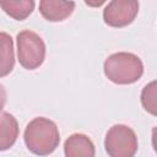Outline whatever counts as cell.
I'll return each mask as SVG.
<instances>
[{
  "label": "cell",
  "mask_w": 157,
  "mask_h": 157,
  "mask_svg": "<svg viewBox=\"0 0 157 157\" xmlns=\"http://www.w3.org/2000/svg\"><path fill=\"white\" fill-rule=\"evenodd\" d=\"M27 148L37 156H48L53 153L60 142V134L56 124L44 117L31 120L23 134Z\"/></svg>",
  "instance_id": "cell-1"
},
{
  "label": "cell",
  "mask_w": 157,
  "mask_h": 157,
  "mask_svg": "<svg viewBox=\"0 0 157 157\" xmlns=\"http://www.w3.org/2000/svg\"><path fill=\"white\" fill-rule=\"evenodd\" d=\"M105 77L117 85H131L139 81L144 74L141 59L128 52L110 54L103 65Z\"/></svg>",
  "instance_id": "cell-2"
},
{
  "label": "cell",
  "mask_w": 157,
  "mask_h": 157,
  "mask_svg": "<svg viewBox=\"0 0 157 157\" xmlns=\"http://www.w3.org/2000/svg\"><path fill=\"white\" fill-rule=\"evenodd\" d=\"M17 58L21 64L27 70L38 69L45 59V43L33 31L25 29L21 31L17 37Z\"/></svg>",
  "instance_id": "cell-3"
},
{
  "label": "cell",
  "mask_w": 157,
  "mask_h": 157,
  "mask_svg": "<svg viewBox=\"0 0 157 157\" xmlns=\"http://www.w3.org/2000/svg\"><path fill=\"white\" fill-rule=\"evenodd\" d=\"M104 147L109 157H134L139 147L137 136L128 125L115 124L105 134Z\"/></svg>",
  "instance_id": "cell-4"
},
{
  "label": "cell",
  "mask_w": 157,
  "mask_h": 157,
  "mask_svg": "<svg viewBox=\"0 0 157 157\" xmlns=\"http://www.w3.org/2000/svg\"><path fill=\"white\" fill-rule=\"evenodd\" d=\"M139 12V2L135 0H112L103 10V20L110 27H125L130 25Z\"/></svg>",
  "instance_id": "cell-5"
},
{
  "label": "cell",
  "mask_w": 157,
  "mask_h": 157,
  "mask_svg": "<svg viewBox=\"0 0 157 157\" xmlns=\"http://www.w3.org/2000/svg\"><path fill=\"white\" fill-rule=\"evenodd\" d=\"M65 157H94L96 148L92 140L85 134H72L64 144Z\"/></svg>",
  "instance_id": "cell-6"
},
{
  "label": "cell",
  "mask_w": 157,
  "mask_h": 157,
  "mask_svg": "<svg viewBox=\"0 0 157 157\" xmlns=\"http://www.w3.org/2000/svg\"><path fill=\"white\" fill-rule=\"evenodd\" d=\"M75 9L74 1L61 0H40L39 12L42 16L50 22H59L67 18Z\"/></svg>",
  "instance_id": "cell-7"
},
{
  "label": "cell",
  "mask_w": 157,
  "mask_h": 157,
  "mask_svg": "<svg viewBox=\"0 0 157 157\" xmlns=\"http://www.w3.org/2000/svg\"><path fill=\"white\" fill-rule=\"evenodd\" d=\"M18 137V123L16 118L4 112L0 114V151L12 147Z\"/></svg>",
  "instance_id": "cell-8"
},
{
  "label": "cell",
  "mask_w": 157,
  "mask_h": 157,
  "mask_svg": "<svg viewBox=\"0 0 157 157\" xmlns=\"http://www.w3.org/2000/svg\"><path fill=\"white\" fill-rule=\"evenodd\" d=\"M15 66L13 39L6 32H0V77L9 75Z\"/></svg>",
  "instance_id": "cell-9"
},
{
  "label": "cell",
  "mask_w": 157,
  "mask_h": 157,
  "mask_svg": "<svg viewBox=\"0 0 157 157\" xmlns=\"http://www.w3.org/2000/svg\"><path fill=\"white\" fill-rule=\"evenodd\" d=\"M34 5L33 0H0V7L17 21L27 18L32 13Z\"/></svg>",
  "instance_id": "cell-10"
},
{
  "label": "cell",
  "mask_w": 157,
  "mask_h": 157,
  "mask_svg": "<svg viewBox=\"0 0 157 157\" xmlns=\"http://www.w3.org/2000/svg\"><path fill=\"white\" fill-rule=\"evenodd\" d=\"M141 104L148 113L156 115V81L144 87L141 92Z\"/></svg>",
  "instance_id": "cell-11"
},
{
  "label": "cell",
  "mask_w": 157,
  "mask_h": 157,
  "mask_svg": "<svg viewBox=\"0 0 157 157\" xmlns=\"http://www.w3.org/2000/svg\"><path fill=\"white\" fill-rule=\"evenodd\" d=\"M6 99H7V93H6V90L5 87L0 83V112L2 110L5 103H6Z\"/></svg>",
  "instance_id": "cell-12"
}]
</instances>
